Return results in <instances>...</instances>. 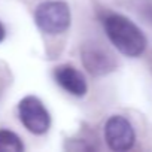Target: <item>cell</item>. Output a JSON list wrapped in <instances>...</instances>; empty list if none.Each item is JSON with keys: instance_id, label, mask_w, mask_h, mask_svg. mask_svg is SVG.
<instances>
[{"instance_id": "obj_6", "label": "cell", "mask_w": 152, "mask_h": 152, "mask_svg": "<svg viewBox=\"0 0 152 152\" xmlns=\"http://www.w3.org/2000/svg\"><path fill=\"white\" fill-rule=\"evenodd\" d=\"M54 79L66 93L75 97H84L88 91L85 76L72 64L57 66L54 69Z\"/></svg>"}, {"instance_id": "obj_3", "label": "cell", "mask_w": 152, "mask_h": 152, "mask_svg": "<svg viewBox=\"0 0 152 152\" xmlns=\"http://www.w3.org/2000/svg\"><path fill=\"white\" fill-rule=\"evenodd\" d=\"M18 116L26 130L36 136L45 134L51 127V115L48 109L34 96H27L18 103Z\"/></svg>"}, {"instance_id": "obj_1", "label": "cell", "mask_w": 152, "mask_h": 152, "mask_svg": "<svg viewBox=\"0 0 152 152\" xmlns=\"http://www.w3.org/2000/svg\"><path fill=\"white\" fill-rule=\"evenodd\" d=\"M103 28L110 43L125 57L136 58L146 49V37L142 30L127 17L107 14L103 18Z\"/></svg>"}, {"instance_id": "obj_7", "label": "cell", "mask_w": 152, "mask_h": 152, "mask_svg": "<svg viewBox=\"0 0 152 152\" xmlns=\"http://www.w3.org/2000/svg\"><path fill=\"white\" fill-rule=\"evenodd\" d=\"M24 143L20 136L11 130L0 128V152H23Z\"/></svg>"}, {"instance_id": "obj_4", "label": "cell", "mask_w": 152, "mask_h": 152, "mask_svg": "<svg viewBox=\"0 0 152 152\" xmlns=\"http://www.w3.org/2000/svg\"><path fill=\"white\" fill-rule=\"evenodd\" d=\"M103 134L109 149L116 152L130 151L136 142V131L131 122L122 115H112L104 124Z\"/></svg>"}, {"instance_id": "obj_8", "label": "cell", "mask_w": 152, "mask_h": 152, "mask_svg": "<svg viewBox=\"0 0 152 152\" xmlns=\"http://www.w3.org/2000/svg\"><path fill=\"white\" fill-rule=\"evenodd\" d=\"M5 34H6V30H5V27H3V24L0 23V42H2L3 39H5Z\"/></svg>"}, {"instance_id": "obj_5", "label": "cell", "mask_w": 152, "mask_h": 152, "mask_svg": "<svg viewBox=\"0 0 152 152\" xmlns=\"http://www.w3.org/2000/svg\"><path fill=\"white\" fill-rule=\"evenodd\" d=\"M81 60L87 72L93 76L107 75L116 67L113 57L97 43H85L81 48Z\"/></svg>"}, {"instance_id": "obj_2", "label": "cell", "mask_w": 152, "mask_h": 152, "mask_svg": "<svg viewBox=\"0 0 152 152\" xmlns=\"http://www.w3.org/2000/svg\"><path fill=\"white\" fill-rule=\"evenodd\" d=\"M34 23L45 34H63L72 23L69 5L63 0H48L40 3L34 11Z\"/></svg>"}]
</instances>
